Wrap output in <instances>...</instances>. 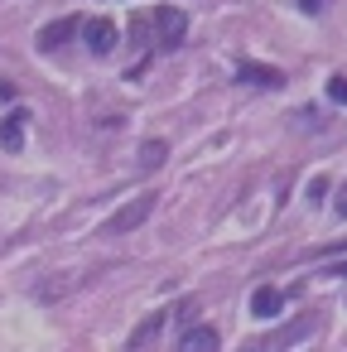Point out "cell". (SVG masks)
Wrapping results in <instances>:
<instances>
[{
	"mask_svg": "<svg viewBox=\"0 0 347 352\" xmlns=\"http://www.w3.org/2000/svg\"><path fill=\"white\" fill-rule=\"evenodd\" d=\"M164 318H169V314H155V318H145V323H140V328L126 338V347H135V352H140V347H150V342H155V333L164 328Z\"/></svg>",
	"mask_w": 347,
	"mask_h": 352,
	"instance_id": "9c48e42d",
	"label": "cell"
},
{
	"mask_svg": "<svg viewBox=\"0 0 347 352\" xmlns=\"http://www.w3.org/2000/svg\"><path fill=\"white\" fill-rule=\"evenodd\" d=\"M179 352H217L222 347V338H217V328H208V323H188V328H179V342H174Z\"/></svg>",
	"mask_w": 347,
	"mask_h": 352,
	"instance_id": "5b68a950",
	"label": "cell"
},
{
	"mask_svg": "<svg viewBox=\"0 0 347 352\" xmlns=\"http://www.w3.org/2000/svg\"><path fill=\"white\" fill-rule=\"evenodd\" d=\"M328 275H342V280H347V261H342V265H328Z\"/></svg>",
	"mask_w": 347,
	"mask_h": 352,
	"instance_id": "2e32d148",
	"label": "cell"
},
{
	"mask_svg": "<svg viewBox=\"0 0 347 352\" xmlns=\"http://www.w3.org/2000/svg\"><path fill=\"white\" fill-rule=\"evenodd\" d=\"M78 34H82V15H63V20L44 25L34 44H39L44 54H54V49H63V44H68V39H78Z\"/></svg>",
	"mask_w": 347,
	"mask_h": 352,
	"instance_id": "277c9868",
	"label": "cell"
},
{
	"mask_svg": "<svg viewBox=\"0 0 347 352\" xmlns=\"http://www.w3.org/2000/svg\"><path fill=\"white\" fill-rule=\"evenodd\" d=\"M193 314H198V304L188 299V304H179V309H174V323H179V328H188V323H193Z\"/></svg>",
	"mask_w": 347,
	"mask_h": 352,
	"instance_id": "4fadbf2b",
	"label": "cell"
},
{
	"mask_svg": "<svg viewBox=\"0 0 347 352\" xmlns=\"http://www.w3.org/2000/svg\"><path fill=\"white\" fill-rule=\"evenodd\" d=\"M328 102L347 107V78H328Z\"/></svg>",
	"mask_w": 347,
	"mask_h": 352,
	"instance_id": "7c38bea8",
	"label": "cell"
},
{
	"mask_svg": "<svg viewBox=\"0 0 347 352\" xmlns=\"http://www.w3.org/2000/svg\"><path fill=\"white\" fill-rule=\"evenodd\" d=\"M236 78H241V82H256V87H280V82H284L280 73H270V68H251V63H236Z\"/></svg>",
	"mask_w": 347,
	"mask_h": 352,
	"instance_id": "30bf717a",
	"label": "cell"
},
{
	"mask_svg": "<svg viewBox=\"0 0 347 352\" xmlns=\"http://www.w3.org/2000/svg\"><path fill=\"white\" fill-rule=\"evenodd\" d=\"M313 323H318V318H313V314H304V318H299V323H289L284 333H275V338H265L260 347H289V342H304V338L313 333Z\"/></svg>",
	"mask_w": 347,
	"mask_h": 352,
	"instance_id": "ba28073f",
	"label": "cell"
},
{
	"mask_svg": "<svg viewBox=\"0 0 347 352\" xmlns=\"http://www.w3.org/2000/svg\"><path fill=\"white\" fill-rule=\"evenodd\" d=\"M323 6H328V0H299V10H304V15H318Z\"/></svg>",
	"mask_w": 347,
	"mask_h": 352,
	"instance_id": "9a60e30c",
	"label": "cell"
},
{
	"mask_svg": "<svg viewBox=\"0 0 347 352\" xmlns=\"http://www.w3.org/2000/svg\"><path fill=\"white\" fill-rule=\"evenodd\" d=\"M150 34H155V49H179L188 39V15L174 10V6H159L150 15Z\"/></svg>",
	"mask_w": 347,
	"mask_h": 352,
	"instance_id": "6da1fadb",
	"label": "cell"
},
{
	"mask_svg": "<svg viewBox=\"0 0 347 352\" xmlns=\"http://www.w3.org/2000/svg\"><path fill=\"white\" fill-rule=\"evenodd\" d=\"M155 203H159L155 193H140L135 203H126V208H121V212H116V217L107 222V232H111V236H121V232H135V227H140V222H145V217L155 212Z\"/></svg>",
	"mask_w": 347,
	"mask_h": 352,
	"instance_id": "3957f363",
	"label": "cell"
},
{
	"mask_svg": "<svg viewBox=\"0 0 347 352\" xmlns=\"http://www.w3.org/2000/svg\"><path fill=\"white\" fill-rule=\"evenodd\" d=\"M333 208H337V217H347V184L333 193Z\"/></svg>",
	"mask_w": 347,
	"mask_h": 352,
	"instance_id": "5bb4252c",
	"label": "cell"
},
{
	"mask_svg": "<svg viewBox=\"0 0 347 352\" xmlns=\"http://www.w3.org/2000/svg\"><path fill=\"white\" fill-rule=\"evenodd\" d=\"M82 39H87V49H92L97 58H107V54L121 44V30H116V20L97 15V20H82Z\"/></svg>",
	"mask_w": 347,
	"mask_h": 352,
	"instance_id": "7a4b0ae2",
	"label": "cell"
},
{
	"mask_svg": "<svg viewBox=\"0 0 347 352\" xmlns=\"http://www.w3.org/2000/svg\"><path fill=\"white\" fill-rule=\"evenodd\" d=\"M25 131H30V116H25V111H10L5 121H0V150L20 155V150H25Z\"/></svg>",
	"mask_w": 347,
	"mask_h": 352,
	"instance_id": "8992f818",
	"label": "cell"
},
{
	"mask_svg": "<svg viewBox=\"0 0 347 352\" xmlns=\"http://www.w3.org/2000/svg\"><path fill=\"white\" fill-rule=\"evenodd\" d=\"M280 309H284V294H280L275 285H260V289L251 294V314H256V318H275Z\"/></svg>",
	"mask_w": 347,
	"mask_h": 352,
	"instance_id": "52a82bcc",
	"label": "cell"
},
{
	"mask_svg": "<svg viewBox=\"0 0 347 352\" xmlns=\"http://www.w3.org/2000/svg\"><path fill=\"white\" fill-rule=\"evenodd\" d=\"M164 155H169V145H164V140H145V145H140V169H145V174H150V169H159V164H164Z\"/></svg>",
	"mask_w": 347,
	"mask_h": 352,
	"instance_id": "8fae6325",
	"label": "cell"
}]
</instances>
